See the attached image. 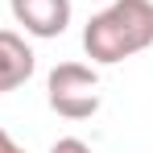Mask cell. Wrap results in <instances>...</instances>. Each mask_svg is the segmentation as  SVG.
Returning a JSON list of instances; mask_svg holds the SVG:
<instances>
[{
	"instance_id": "obj_2",
	"label": "cell",
	"mask_w": 153,
	"mask_h": 153,
	"mask_svg": "<svg viewBox=\"0 0 153 153\" xmlns=\"http://www.w3.org/2000/svg\"><path fill=\"white\" fill-rule=\"evenodd\" d=\"M46 100L62 120H91L100 112V75L83 62H58L46 79Z\"/></svg>"
},
{
	"instance_id": "obj_5",
	"label": "cell",
	"mask_w": 153,
	"mask_h": 153,
	"mask_svg": "<svg viewBox=\"0 0 153 153\" xmlns=\"http://www.w3.org/2000/svg\"><path fill=\"white\" fill-rule=\"evenodd\" d=\"M50 153H91L87 141H79V137H62V141H54Z\"/></svg>"
},
{
	"instance_id": "obj_4",
	"label": "cell",
	"mask_w": 153,
	"mask_h": 153,
	"mask_svg": "<svg viewBox=\"0 0 153 153\" xmlns=\"http://www.w3.org/2000/svg\"><path fill=\"white\" fill-rule=\"evenodd\" d=\"M33 66H37V58L29 50V42L21 33H13V29H0V95L25 87Z\"/></svg>"
},
{
	"instance_id": "obj_6",
	"label": "cell",
	"mask_w": 153,
	"mask_h": 153,
	"mask_svg": "<svg viewBox=\"0 0 153 153\" xmlns=\"http://www.w3.org/2000/svg\"><path fill=\"white\" fill-rule=\"evenodd\" d=\"M0 153H25V149H21V145H17V141H13V137L0 128Z\"/></svg>"
},
{
	"instance_id": "obj_3",
	"label": "cell",
	"mask_w": 153,
	"mask_h": 153,
	"mask_svg": "<svg viewBox=\"0 0 153 153\" xmlns=\"http://www.w3.org/2000/svg\"><path fill=\"white\" fill-rule=\"evenodd\" d=\"M13 21L33 37H62L71 25V0H8Z\"/></svg>"
},
{
	"instance_id": "obj_1",
	"label": "cell",
	"mask_w": 153,
	"mask_h": 153,
	"mask_svg": "<svg viewBox=\"0 0 153 153\" xmlns=\"http://www.w3.org/2000/svg\"><path fill=\"white\" fill-rule=\"evenodd\" d=\"M153 46V0H112L83 29V50L100 66H116Z\"/></svg>"
}]
</instances>
